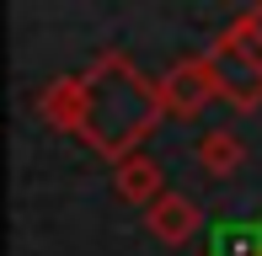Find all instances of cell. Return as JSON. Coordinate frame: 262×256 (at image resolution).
Wrapping results in <instances>:
<instances>
[{
    "instance_id": "6da1fadb",
    "label": "cell",
    "mask_w": 262,
    "mask_h": 256,
    "mask_svg": "<svg viewBox=\"0 0 262 256\" xmlns=\"http://www.w3.org/2000/svg\"><path fill=\"white\" fill-rule=\"evenodd\" d=\"M80 86H86V128H80V139L113 166L139 155V144L166 118L161 86L118 48H102L91 59V69L80 75Z\"/></svg>"
},
{
    "instance_id": "7a4b0ae2",
    "label": "cell",
    "mask_w": 262,
    "mask_h": 256,
    "mask_svg": "<svg viewBox=\"0 0 262 256\" xmlns=\"http://www.w3.org/2000/svg\"><path fill=\"white\" fill-rule=\"evenodd\" d=\"M204 59L214 69V80H220V101H230V107H241V112H252L262 101V43H252L235 21L225 32H214Z\"/></svg>"
},
{
    "instance_id": "3957f363",
    "label": "cell",
    "mask_w": 262,
    "mask_h": 256,
    "mask_svg": "<svg viewBox=\"0 0 262 256\" xmlns=\"http://www.w3.org/2000/svg\"><path fill=\"white\" fill-rule=\"evenodd\" d=\"M161 86V107L166 118H198V112L209 107L214 96H220V80H214V69L204 54H193V59H177L166 75L156 80Z\"/></svg>"
},
{
    "instance_id": "277c9868",
    "label": "cell",
    "mask_w": 262,
    "mask_h": 256,
    "mask_svg": "<svg viewBox=\"0 0 262 256\" xmlns=\"http://www.w3.org/2000/svg\"><path fill=\"white\" fill-rule=\"evenodd\" d=\"M38 118L49 128H59V134L80 139V128H86V86H80V75H59L38 91Z\"/></svg>"
},
{
    "instance_id": "5b68a950",
    "label": "cell",
    "mask_w": 262,
    "mask_h": 256,
    "mask_svg": "<svg viewBox=\"0 0 262 256\" xmlns=\"http://www.w3.org/2000/svg\"><path fill=\"white\" fill-rule=\"evenodd\" d=\"M145 224H150V235H156L161 246H187V240L204 229V208H198L193 197H182V192H166L161 203L145 208Z\"/></svg>"
},
{
    "instance_id": "8992f818",
    "label": "cell",
    "mask_w": 262,
    "mask_h": 256,
    "mask_svg": "<svg viewBox=\"0 0 262 256\" xmlns=\"http://www.w3.org/2000/svg\"><path fill=\"white\" fill-rule=\"evenodd\" d=\"M204 256H262V219L220 214L204 224Z\"/></svg>"
},
{
    "instance_id": "52a82bcc",
    "label": "cell",
    "mask_w": 262,
    "mask_h": 256,
    "mask_svg": "<svg viewBox=\"0 0 262 256\" xmlns=\"http://www.w3.org/2000/svg\"><path fill=\"white\" fill-rule=\"evenodd\" d=\"M113 192L123 197V203H134V208H150V203L166 197V176H161L156 160L139 149V155H128V160L113 166Z\"/></svg>"
},
{
    "instance_id": "ba28073f",
    "label": "cell",
    "mask_w": 262,
    "mask_h": 256,
    "mask_svg": "<svg viewBox=\"0 0 262 256\" xmlns=\"http://www.w3.org/2000/svg\"><path fill=\"white\" fill-rule=\"evenodd\" d=\"M241 160H246V144L230 128H209V134L198 139V166H204V176H235Z\"/></svg>"
},
{
    "instance_id": "9c48e42d",
    "label": "cell",
    "mask_w": 262,
    "mask_h": 256,
    "mask_svg": "<svg viewBox=\"0 0 262 256\" xmlns=\"http://www.w3.org/2000/svg\"><path fill=\"white\" fill-rule=\"evenodd\" d=\"M235 27H241L252 43H262V6H246L241 16H235Z\"/></svg>"
}]
</instances>
